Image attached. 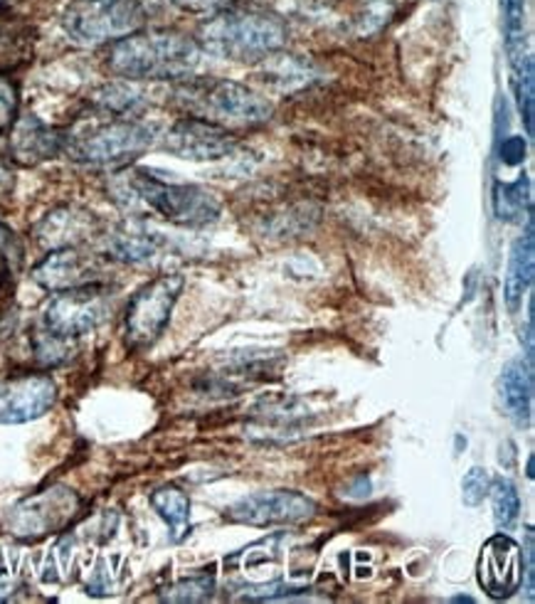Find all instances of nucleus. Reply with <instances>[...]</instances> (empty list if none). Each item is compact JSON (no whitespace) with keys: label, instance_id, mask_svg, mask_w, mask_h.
<instances>
[{"label":"nucleus","instance_id":"nucleus-13","mask_svg":"<svg viewBox=\"0 0 535 604\" xmlns=\"http://www.w3.org/2000/svg\"><path fill=\"white\" fill-rule=\"evenodd\" d=\"M521 548L506 533L488 538L479 557V583L496 600H506L521 587Z\"/></svg>","mask_w":535,"mask_h":604},{"label":"nucleus","instance_id":"nucleus-34","mask_svg":"<svg viewBox=\"0 0 535 604\" xmlns=\"http://www.w3.org/2000/svg\"><path fill=\"white\" fill-rule=\"evenodd\" d=\"M501 158H504L506 166H518L526 158V141L521 136H511V139L504 141L501 146Z\"/></svg>","mask_w":535,"mask_h":604},{"label":"nucleus","instance_id":"nucleus-30","mask_svg":"<svg viewBox=\"0 0 535 604\" xmlns=\"http://www.w3.org/2000/svg\"><path fill=\"white\" fill-rule=\"evenodd\" d=\"M518 70V82H516V92H518V107H521V113H523V121H526V129H528V136H533V62L523 60L516 65Z\"/></svg>","mask_w":535,"mask_h":604},{"label":"nucleus","instance_id":"nucleus-10","mask_svg":"<svg viewBox=\"0 0 535 604\" xmlns=\"http://www.w3.org/2000/svg\"><path fill=\"white\" fill-rule=\"evenodd\" d=\"M316 513V504L301 492H287V488H275V492L249 494L237 501L230 508H225V518L232 523L252 528L269 526H296V523L309 521Z\"/></svg>","mask_w":535,"mask_h":604},{"label":"nucleus","instance_id":"nucleus-7","mask_svg":"<svg viewBox=\"0 0 535 604\" xmlns=\"http://www.w3.org/2000/svg\"><path fill=\"white\" fill-rule=\"evenodd\" d=\"M184 277L180 275H164L156 277L131 296L123 316V334L131 348H148L156 344L166 330L170 314L184 291Z\"/></svg>","mask_w":535,"mask_h":604},{"label":"nucleus","instance_id":"nucleus-20","mask_svg":"<svg viewBox=\"0 0 535 604\" xmlns=\"http://www.w3.org/2000/svg\"><path fill=\"white\" fill-rule=\"evenodd\" d=\"M92 105L113 119H136L146 107V97L127 79H121V82L99 87L92 97Z\"/></svg>","mask_w":535,"mask_h":604},{"label":"nucleus","instance_id":"nucleus-21","mask_svg":"<svg viewBox=\"0 0 535 604\" xmlns=\"http://www.w3.org/2000/svg\"><path fill=\"white\" fill-rule=\"evenodd\" d=\"M151 506L153 511L161 516L168 528H170V538L176 543L186 538V533L190 531V498L186 492H180L178 486H161L151 494Z\"/></svg>","mask_w":535,"mask_h":604},{"label":"nucleus","instance_id":"nucleus-29","mask_svg":"<svg viewBox=\"0 0 535 604\" xmlns=\"http://www.w3.org/2000/svg\"><path fill=\"white\" fill-rule=\"evenodd\" d=\"M393 16H395V0H363V8L358 16V32L360 36H370V32L380 30Z\"/></svg>","mask_w":535,"mask_h":604},{"label":"nucleus","instance_id":"nucleus-36","mask_svg":"<svg viewBox=\"0 0 535 604\" xmlns=\"http://www.w3.org/2000/svg\"><path fill=\"white\" fill-rule=\"evenodd\" d=\"M18 592V583L10 575H6V567H0V602L13 600Z\"/></svg>","mask_w":535,"mask_h":604},{"label":"nucleus","instance_id":"nucleus-18","mask_svg":"<svg viewBox=\"0 0 535 604\" xmlns=\"http://www.w3.org/2000/svg\"><path fill=\"white\" fill-rule=\"evenodd\" d=\"M533 281V220L528 218L526 235L518 237V242L511 249L508 257V271L504 281V296L508 311H518L523 301V294L528 291Z\"/></svg>","mask_w":535,"mask_h":604},{"label":"nucleus","instance_id":"nucleus-17","mask_svg":"<svg viewBox=\"0 0 535 604\" xmlns=\"http://www.w3.org/2000/svg\"><path fill=\"white\" fill-rule=\"evenodd\" d=\"M32 48H36V30L30 22L0 6V75L30 62Z\"/></svg>","mask_w":535,"mask_h":604},{"label":"nucleus","instance_id":"nucleus-19","mask_svg":"<svg viewBox=\"0 0 535 604\" xmlns=\"http://www.w3.org/2000/svg\"><path fill=\"white\" fill-rule=\"evenodd\" d=\"M501 397H504V405L516 425H528L533 380L526 363L523 360L506 363L504 370H501Z\"/></svg>","mask_w":535,"mask_h":604},{"label":"nucleus","instance_id":"nucleus-1","mask_svg":"<svg viewBox=\"0 0 535 604\" xmlns=\"http://www.w3.org/2000/svg\"><path fill=\"white\" fill-rule=\"evenodd\" d=\"M202 50L186 32L136 30L109 44L107 67L127 82H184L198 72Z\"/></svg>","mask_w":535,"mask_h":604},{"label":"nucleus","instance_id":"nucleus-27","mask_svg":"<svg viewBox=\"0 0 535 604\" xmlns=\"http://www.w3.org/2000/svg\"><path fill=\"white\" fill-rule=\"evenodd\" d=\"M504 6V30H506V50L511 55L514 65H518L521 48H523V16H526V8H523V0H501Z\"/></svg>","mask_w":535,"mask_h":604},{"label":"nucleus","instance_id":"nucleus-12","mask_svg":"<svg viewBox=\"0 0 535 604\" xmlns=\"http://www.w3.org/2000/svg\"><path fill=\"white\" fill-rule=\"evenodd\" d=\"M57 400L50 375L28 373L0 380V425H26L48 415Z\"/></svg>","mask_w":535,"mask_h":604},{"label":"nucleus","instance_id":"nucleus-35","mask_svg":"<svg viewBox=\"0 0 535 604\" xmlns=\"http://www.w3.org/2000/svg\"><path fill=\"white\" fill-rule=\"evenodd\" d=\"M13 186H16V176H13V168H10L3 158H0V200L8 198L10 192H13Z\"/></svg>","mask_w":535,"mask_h":604},{"label":"nucleus","instance_id":"nucleus-26","mask_svg":"<svg viewBox=\"0 0 535 604\" xmlns=\"http://www.w3.org/2000/svg\"><path fill=\"white\" fill-rule=\"evenodd\" d=\"M215 595V577L212 575H196L186 577L180 583L170 585L161 600L166 602H205Z\"/></svg>","mask_w":535,"mask_h":604},{"label":"nucleus","instance_id":"nucleus-31","mask_svg":"<svg viewBox=\"0 0 535 604\" xmlns=\"http://www.w3.org/2000/svg\"><path fill=\"white\" fill-rule=\"evenodd\" d=\"M488 488H492V476L482 466H474L469 474L464 476L462 482V498L466 506H479L482 501L488 496Z\"/></svg>","mask_w":535,"mask_h":604},{"label":"nucleus","instance_id":"nucleus-3","mask_svg":"<svg viewBox=\"0 0 535 604\" xmlns=\"http://www.w3.org/2000/svg\"><path fill=\"white\" fill-rule=\"evenodd\" d=\"M174 99L188 117L227 131L265 127L275 113V105L265 95L232 79H184Z\"/></svg>","mask_w":535,"mask_h":604},{"label":"nucleus","instance_id":"nucleus-37","mask_svg":"<svg viewBox=\"0 0 535 604\" xmlns=\"http://www.w3.org/2000/svg\"><path fill=\"white\" fill-rule=\"evenodd\" d=\"M0 567H3V555H0Z\"/></svg>","mask_w":535,"mask_h":604},{"label":"nucleus","instance_id":"nucleus-32","mask_svg":"<svg viewBox=\"0 0 535 604\" xmlns=\"http://www.w3.org/2000/svg\"><path fill=\"white\" fill-rule=\"evenodd\" d=\"M18 119V87L13 79L0 75V131H8Z\"/></svg>","mask_w":535,"mask_h":604},{"label":"nucleus","instance_id":"nucleus-23","mask_svg":"<svg viewBox=\"0 0 535 604\" xmlns=\"http://www.w3.org/2000/svg\"><path fill=\"white\" fill-rule=\"evenodd\" d=\"M158 253V242L146 232L139 230H117L107 237V255L119 261H148Z\"/></svg>","mask_w":535,"mask_h":604},{"label":"nucleus","instance_id":"nucleus-8","mask_svg":"<svg viewBox=\"0 0 535 604\" xmlns=\"http://www.w3.org/2000/svg\"><path fill=\"white\" fill-rule=\"evenodd\" d=\"M82 501L67 486H50L30 496L10 511L6 528L18 541H40L50 533L65 531L79 516Z\"/></svg>","mask_w":535,"mask_h":604},{"label":"nucleus","instance_id":"nucleus-24","mask_svg":"<svg viewBox=\"0 0 535 604\" xmlns=\"http://www.w3.org/2000/svg\"><path fill=\"white\" fill-rule=\"evenodd\" d=\"M488 494H492L496 526L501 531L514 528L521 516V496H518L516 484L511 482V478L501 476L492 484V488H488Z\"/></svg>","mask_w":535,"mask_h":604},{"label":"nucleus","instance_id":"nucleus-16","mask_svg":"<svg viewBox=\"0 0 535 604\" xmlns=\"http://www.w3.org/2000/svg\"><path fill=\"white\" fill-rule=\"evenodd\" d=\"M97 232V218L92 212L82 208H57L44 215V218L36 227L38 245L44 249H60V247H77L87 242L89 237Z\"/></svg>","mask_w":535,"mask_h":604},{"label":"nucleus","instance_id":"nucleus-5","mask_svg":"<svg viewBox=\"0 0 535 604\" xmlns=\"http://www.w3.org/2000/svg\"><path fill=\"white\" fill-rule=\"evenodd\" d=\"M127 190L148 210L180 227H208L218 222L222 212V202L205 188L166 184L148 170H133Z\"/></svg>","mask_w":535,"mask_h":604},{"label":"nucleus","instance_id":"nucleus-14","mask_svg":"<svg viewBox=\"0 0 535 604\" xmlns=\"http://www.w3.org/2000/svg\"><path fill=\"white\" fill-rule=\"evenodd\" d=\"M65 154V131L50 127L36 113H22L10 127L8 156L18 166H38Z\"/></svg>","mask_w":535,"mask_h":604},{"label":"nucleus","instance_id":"nucleus-25","mask_svg":"<svg viewBox=\"0 0 535 604\" xmlns=\"http://www.w3.org/2000/svg\"><path fill=\"white\" fill-rule=\"evenodd\" d=\"M72 340L50 334L48 328H42L40 334L32 338V350H36V358L40 366L44 368H55L62 366V363L72 356Z\"/></svg>","mask_w":535,"mask_h":604},{"label":"nucleus","instance_id":"nucleus-4","mask_svg":"<svg viewBox=\"0 0 535 604\" xmlns=\"http://www.w3.org/2000/svg\"><path fill=\"white\" fill-rule=\"evenodd\" d=\"M153 146V131L136 119H107L65 131V154L92 168H127Z\"/></svg>","mask_w":535,"mask_h":604},{"label":"nucleus","instance_id":"nucleus-9","mask_svg":"<svg viewBox=\"0 0 535 604\" xmlns=\"http://www.w3.org/2000/svg\"><path fill=\"white\" fill-rule=\"evenodd\" d=\"M109 311V289L101 281H95L85 284V287L57 291L42 314V326L55 336L75 340L105 324Z\"/></svg>","mask_w":535,"mask_h":604},{"label":"nucleus","instance_id":"nucleus-33","mask_svg":"<svg viewBox=\"0 0 535 604\" xmlns=\"http://www.w3.org/2000/svg\"><path fill=\"white\" fill-rule=\"evenodd\" d=\"M170 3L190 16H215L225 8L240 3V0H170Z\"/></svg>","mask_w":535,"mask_h":604},{"label":"nucleus","instance_id":"nucleus-22","mask_svg":"<svg viewBox=\"0 0 535 604\" xmlns=\"http://www.w3.org/2000/svg\"><path fill=\"white\" fill-rule=\"evenodd\" d=\"M265 82L277 87L279 92H291L311 82V67L301 57H277V52L265 60Z\"/></svg>","mask_w":535,"mask_h":604},{"label":"nucleus","instance_id":"nucleus-28","mask_svg":"<svg viewBox=\"0 0 535 604\" xmlns=\"http://www.w3.org/2000/svg\"><path fill=\"white\" fill-rule=\"evenodd\" d=\"M526 202H528L526 178L516 180V184L496 188V212H498L501 220L521 218V212H523V208H526Z\"/></svg>","mask_w":535,"mask_h":604},{"label":"nucleus","instance_id":"nucleus-15","mask_svg":"<svg viewBox=\"0 0 535 604\" xmlns=\"http://www.w3.org/2000/svg\"><path fill=\"white\" fill-rule=\"evenodd\" d=\"M99 265L79 253L77 247H60L44 257L40 265L32 269V279H36L44 291H67L75 287H85V284L99 281Z\"/></svg>","mask_w":535,"mask_h":604},{"label":"nucleus","instance_id":"nucleus-2","mask_svg":"<svg viewBox=\"0 0 535 604\" xmlns=\"http://www.w3.org/2000/svg\"><path fill=\"white\" fill-rule=\"evenodd\" d=\"M289 28L277 13L252 6H230L205 18L198 28L202 52L230 62H265L287 44Z\"/></svg>","mask_w":535,"mask_h":604},{"label":"nucleus","instance_id":"nucleus-6","mask_svg":"<svg viewBox=\"0 0 535 604\" xmlns=\"http://www.w3.org/2000/svg\"><path fill=\"white\" fill-rule=\"evenodd\" d=\"M146 10L139 0H72L62 13L67 38L82 48L111 44L141 30Z\"/></svg>","mask_w":535,"mask_h":604},{"label":"nucleus","instance_id":"nucleus-11","mask_svg":"<svg viewBox=\"0 0 535 604\" xmlns=\"http://www.w3.org/2000/svg\"><path fill=\"white\" fill-rule=\"evenodd\" d=\"M161 148L170 156L184 158V161L208 164L230 156L237 148V139L232 131L215 127L210 121L188 117L176 121L168 129Z\"/></svg>","mask_w":535,"mask_h":604}]
</instances>
